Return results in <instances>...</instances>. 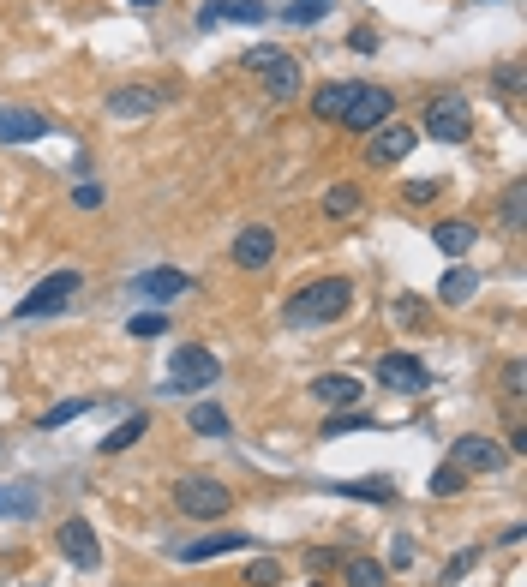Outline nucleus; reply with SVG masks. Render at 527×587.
Returning <instances> with one entry per match:
<instances>
[{"mask_svg": "<svg viewBox=\"0 0 527 587\" xmlns=\"http://www.w3.org/2000/svg\"><path fill=\"white\" fill-rule=\"evenodd\" d=\"M348 312H354V282L348 276H318V282H306L282 300V318L294 330H324V324H342Z\"/></svg>", "mask_w": 527, "mask_h": 587, "instance_id": "obj_1", "label": "nucleus"}, {"mask_svg": "<svg viewBox=\"0 0 527 587\" xmlns=\"http://www.w3.org/2000/svg\"><path fill=\"white\" fill-rule=\"evenodd\" d=\"M168 498H174V510H180L186 522H222V516L234 510V486H222V480H210V474H180V480L168 486Z\"/></svg>", "mask_w": 527, "mask_h": 587, "instance_id": "obj_2", "label": "nucleus"}, {"mask_svg": "<svg viewBox=\"0 0 527 587\" xmlns=\"http://www.w3.org/2000/svg\"><path fill=\"white\" fill-rule=\"evenodd\" d=\"M420 132H426V138H438V144H468V138H474V102H468L462 90L432 96V102H426V114H420Z\"/></svg>", "mask_w": 527, "mask_h": 587, "instance_id": "obj_3", "label": "nucleus"}, {"mask_svg": "<svg viewBox=\"0 0 527 587\" xmlns=\"http://www.w3.org/2000/svg\"><path fill=\"white\" fill-rule=\"evenodd\" d=\"M222 378V360L204 348V342H180L174 348V366H168V396H198V390H210Z\"/></svg>", "mask_w": 527, "mask_h": 587, "instance_id": "obj_4", "label": "nucleus"}, {"mask_svg": "<svg viewBox=\"0 0 527 587\" xmlns=\"http://www.w3.org/2000/svg\"><path fill=\"white\" fill-rule=\"evenodd\" d=\"M78 288H84V276H78V270H54V276H42V282H36V288L12 306V318H18V324H36V318H48V312H66Z\"/></svg>", "mask_w": 527, "mask_h": 587, "instance_id": "obj_5", "label": "nucleus"}, {"mask_svg": "<svg viewBox=\"0 0 527 587\" xmlns=\"http://www.w3.org/2000/svg\"><path fill=\"white\" fill-rule=\"evenodd\" d=\"M384 120H396V96L390 84H348V108H342V126L348 132H378Z\"/></svg>", "mask_w": 527, "mask_h": 587, "instance_id": "obj_6", "label": "nucleus"}, {"mask_svg": "<svg viewBox=\"0 0 527 587\" xmlns=\"http://www.w3.org/2000/svg\"><path fill=\"white\" fill-rule=\"evenodd\" d=\"M372 378H378V384H384L390 396H426V390H432V366H426L420 354H402V348L378 354Z\"/></svg>", "mask_w": 527, "mask_h": 587, "instance_id": "obj_7", "label": "nucleus"}, {"mask_svg": "<svg viewBox=\"0 0 527 587\" xmlns=\"http://www.w3.org/2000/svg\"><path fill=\"white\" fill-rule=\"evenodd\" d=\"M276 252H282L276 228H270V222H246V228L234 234V246H228V264L258 276V270H270V264H276Z\"/></svg>", "mask_w": 527, "mask_h": 587, "instance_id": "obj_8", "label": "nucleus"}, {"mask_svg": "<svg viewBox=\"0 0 527 587\" xmlns=\"http://www.w3.org/2000/svg\"><path fill=\"white\" fill-rule=\"evenodd\" d=\"M414 144H420V132L414 126H402V120H384L378 132H366V168H396V162H408L414 156Z\"/></svg>", "mask_w": 527, "mask_h": 587, "instance_id": "obj_9", "label": "nucleus"}, {"mask_svg": "<svg viewBox=\"0 0 527 587\" xmlns=\"http://www.w3.org/2000/svg\"><path fill=\"white\" fill-rule=\"evenodd\" d=\"M54 546H60V558H66L72 570H102V534H96L84 516H66V522L54 528Z\"/></svg>", "mask_w": 527, "mask_h": 587, "instance_id": "obj_10", "label": "nucleus"}, {"mask_svg": "<svg viewBox=\"0 0 527 587\" xmlns=\"http://www.w3.org/2000/svg\"><path fill=\"white\" fill-rule=\"evenodd\" d=\"M48 132H54L48 114H36V108H24V102H0V144H6V150L36 144V138H48Z\"/></svg>", "mask_w": 527, "mask_h": 587, "instance_id": "obj_11", "label": "nucleus"}, {"mask_svg": "<svg viewBox=\"0 0 527 587\" xmlns=\"http://www.w3.org/2000/svg\"><path fill=\"white\" fill-rule=\"evenodd\" d=\"M264 96H270V102H300V96H306V66H300V54H282V48H276V60L264 66Z\"/></svg>", "mask_w": 527, "mask_h": 587, "instance_id": "obj_12", "label": "nucleus"}, {"mask_svg": "<svg viewBox=\"0 0 527 587\" xmlns=\"http://www.w3.org/2000/svg\"><path fill=\"white\" fill-rule=\"evenodd\" d=\"M156 102H162V90H156V84H114V90L102 96V108H108L114 120H150V114H156Z\"/></svg>", "mask_w": 527, "mask_h": 587, "instance_id": "obj_13", "label": "nucleus"}, {"mask_svg": "<svg viewBox=\"0 0 527 587\" xmlns=\"http://www.w3.org/2000/svg\"><path fill=\"white\" fill-rule=\"evenodd\" d=\"M450 462H456L462 474H498V468H504V444H492V438L468 432V438H456V444H450Z\"/></svg>", "mask_w": 527, "mask_h": 587, "instance_id": "obj_14", "label": "nucleus"}, {"mask_svg": "<svg viewBox=\"0 0 527 587\" xmlns=\"http://www.w3.org/2000/svg\"><path fill=\"white\" fill-rule=\"evenodd\" d=\"M312 402H324V408L342 414V408H360V402H366V384H360L354 372H318V378H312Z\"/></svg>", "mask_w": 527, "mask_h": 587, "instance_id": "obj_15", "label": "nucleus"}, {"mask_svg": "<svg viewBox=\"0 0 527 587\" xmlns=\"http://www.w3.org/2000/svg\"><path fill=\"white\" fill-rule=\"evenodd\" d=\"M228 552H252V534H204V540H180V546H174V564H210V558H228Z\"/></svg>", "mask_w": 527, "mask_h": 587, "instance_id": "obj_16", "label": "nucleus"}, {"mask_svg": "<svg viewBox=\"0 0 527 587\" xmlns=\"http://www.w3.org/2000/svg\"><path fill=\"white\" fill-rule=\"evenodd\" d=\"M432 246H438L444 258H456V264H462V258H468V252L480 246V228H474L468 216H444V222L432 228Z\"/></svg>", "mask_w": 527, "mask_h": 587, "instance_id": "obj_17", "label": "nucleus"}, {"mask_svg": "<svg viewBox=\"0 0 527 587\" xmlns=\"http://www.w3.org/2000/svg\"><path fill=\"white\" fill-rule=\"evenodd\" d=\"M192 288H198V282H192L186 270H168V264H162V270H144V276L132 282V294H144V300H156V306H162V300H180V294H192Z\"/></svg>", "mask_w": 527, "mask_h": 587, "instance_id": "obj_18", "label": "nucleus"}, {"mask_svg": "<svg viewBox=\"0 0 527 587\" xmlns=\"http://www.w3.org/2000/svg\"><path fill=\"white\" fill-rule=\"evenodd\" d=\"M318 210H324L330 222H354V216L366 210V192H360V180H330V186H324V198H318Z\"/></svg>", "mask_w": 527, "mask_h": 587, "instance_id": "obj_19", "label": "nucleus"}, {"mask_svg": "<svg viewBox=\"0 0 527 587\" xmlns=\"http://www.w3.org/2000/svg\"><path fill=\"white\" fill-rule=\"evenodd\" d=\"M144 432H150V414L138 408V414H126V420H120V426H114L108 438H96V456H126V450H132V444H138Z\"/></svg>", "mask_w": 527, "mask_h": 587, "instance_id": "obj_20", "label": "nucleus"}, {"mask_svg": "<svg viewBox=\"0 0 527 587\" xmlns=\"http://www.w3.org/2000/svg\"><path fill=\"white\" fill-rule=\"evenodd\" d=\"M324 492L354 498V504H396V480H330Z\"/></svg>", "mask_w": 527, "mask_h": 587, "instance_id": "obj_21", "label": "nucleus"}, {"mask_svg": "<svg viewBox=\"0 0 527 587\" xmlns=\"http://www.w3.org/2000/svg\"><path fill=\"white\" fill-rule=\"evenodd\" d=\"M474 294H480V270H474V264H456V270L438 282V306H468Z\"/></svg>", "mask_w": 527, "mask_h": 587, "instance_id": "obj_22", "label": "nucleus"}, {"mask_svg": "<svg viewBox=\"0 0 527 587\" xmlns=\"http://www.w3.org/2000/svg\"><path fill=\"white\" fill-rule=\"evenodd\" d=\"M336 570H342V587H390V570H384L378 558H366V552H354V558H342Z\"/></svg>", "mask_w": 527, "mask_h": 587, "instance_id": "obj_23", "label": "nucleus"}, {"mask_svg": "<svg viewBox=\"0 0 527 587\" xmlns=\"http://www.w3.org/2000/svg\"><path fill=\"white\" fill-rule=\"evenodd\" d=\"M186 432H198V438H228L234 420H228L216 402H192V408H186Z\"/></svg>", "mask_w": 527, "mask_h": 587, "instance_id": "obj_24", "label": "nucleus"}, {"mask_svg": "<svg viewBox=\"0 0 527 587\" xmlns=\"http://www.w3.org/2000/svg\"><path fill=\"white\" fill-rule=\"evenodd\" d=\"M42 510V492L24 480V486H0V516H12V522H30Z\"/></svg>", "mask_w": 527, "mask_h": 587, "instance_id": "obj_25", "label": "nucleus"}, {"mask_svg": "<svg viewBox=\"0 0 527 587\" xmlns=\"http://www.w3.org/2000/svg\"><path fill=\"white\" fill-rule=\"evenodd\" d=\"M342 108H348V84L342 78H330V84L312 90V120H342Z\"/></svg>", "mask_w": 527, "mask_h": 587, "instance_id": "obj_26", "label": "nucleus"}, {"mask_svg": "<svg viewBox=\"0 0 527 587\" xmlns=\"http://www.w3.org/2000/svg\"><path fill=\"white\" fill-rule=\"evenodd\" d=\"M330 6H336V0H288V6H282V24H294V30L324 24V18H330Z\"/></svg>", "mask_w": 527, "mask_h": 587, "instance_id": "obj_27", "label": "nucleus"}, {"mask_svg": "<svg viewBox=\"0 0 527 587\" xmlns=\"http://www.w3.org/2000/svg\"><path fill=\"white\" fill-rule=\"evenodd\" d=\"M426 492H432V498H462V492H468V474H462L456 462H444V468H432Z\"/></svg>", "mask_w": 527, "mask_h": 587, "instance_id": "obj_28", "label": "nucleus"}, {"mask_svg": "<svg viewBox=\"0 0 527 587\" xmlns=\"http://www.w3.org/2000/svg\"><path fill=\"white\" fill-rule=\"evenodd\" d=\"M492 78H498V90H504V108L516 114V108H522V60H504Z\"/></svg>", "mask_w": 527, "mask_h": 587, "instance_id": "obj_29", "label": "nucleus"}, {"mask_svg": "<svg viewBox=\"0 0 527 587\" xmlns=\"http://www.w3.org/2000/svg\"><path fill=\"white\" fill-rule=\"evenodd\" d=\"M366 426H378L372 414H360V408H342V414H330L324 420V438H342V432H366Z\"/></svg>", "mask_w": 527, "mask_h": 587, "instance_id": "obj_30", "label": "nucleus"}, {"mask_svg": "<svg viewBox=\"0 0 527 587\" xmlns=\"http://www.w3.org/2000/svg\"><path fill=\"white\" fill-rule=\"evenodd\" d=\"M102 204H108V186H102V180H78V186H72V210L90 216V210H102Z\"/></svg>", "mask_w": 527, "mask_h": 587, "instance_id": "obj_31", "label": "nucleus"}, {"mask_svg": "<svg viewBox=\"0 0 527 587\" xmlns=\"http://www.w3.org/2000/svg\"><path fill=\"white\" fill-rule=\"evenodd\" d=\"M78 414H90V402H84V396H78V402H60V408H48V414H42V432H60V426H72Z\"/></svg>", "mask_w": 527, "mask_h": 587, "instance_id": "obj_32", "label": "nucleus"}, {"mask_svg": "<svg viewBox=\"0 0 527 587\" xmlns=\"http://www.w3.org/2000/svg\"><path fill=\"white\" fill-rule=\"evenodd\" d=\"M474 564H480V546H462V552H456V558L444 564V576H438V582H444V587H456L462 576H468V570H474Z\"/></svg>", "mask_w": 527, "mask_h": 587, "instance_id": "obj_33", "label": "nucleus"}, {"mask_svg": "<svg viewBox=\"0 0 527 587\" xmlns=\"http://www.w3.org/2000/svg\"><path fill=\"white\" fill-rule=\"evenodd\" d=\"M126 336H138V342H150V336H168V318H162V312H138V318L126 324Z\"/></svg>", "mask_w": 527, "mask_h": 587, "instance_id": "obj_34", "label": "nucleus"}, {"mask_svg": "<svg viewBox=\"0 0 527 587\" xmlns=\"http://www.w3.org/2000/svg\"><path fill=\"white\" fill-rule=\"evenodd\" d=\"M498 384H504V396H510V402H522V396H527V366H522V360H504V378H498Z\"/></svg>", "mask_w": 527, "mask_h": 587, "instance_id": "obj_35", "label": "nucleus"}, {"mask_svg": "<svg viewBox=\"0 0 527 587\" xmlns=\"http://www.w3.org/2000/svg\"><path fill=\"white\" fill-rule=\"evenodd\" d=\"M402 204H414V210L438 204V180H408V186H402Z\"/></svg>", "mask_w": 527, "mask_h": 587, "instance_id": "obj_36", "label": "nucleus"}, {"mask_svg": "<svg viewBox=\"0 0 527 587\" xmlns=\"http://www.w3.org/2000/svg\"><path fill=\"white\" fill-rule=\"evenodd\" d=\"M390 312H396V324H426V300H414V294L390 300Z\"/></svg>", "mask_w": 527, "mask_h": 587, "instance_id": "obj_37", "label": "nucleus"}, {"mask_svg": "<svg viewBox=\"0 0 527 587\" xmlns=\"http://www.w3.org/2000/svg\"><path fill=\"white\" fill-rule=\"evenodd\" d=\"M522 198H527V186H522V180H516V186L504 192V222H510L516 234H522Z\"/></svg>", "mask_w": 527, "mask_h": 587, "instance_id": "obj_38", "label": "nucleus"}, {"mask_svg": "<svg viewBox=\"0 0 527 587\" xmlns=\"http://www.w3.org/2000/svg\"><path fill=\"white\" fill-rule=\"evenodd\" d=\"M246 582H252V587H276V582H282V564H270V558H264V564H252V570H246Z\"/></svg>", "mask_w": 527, "mask_h": 587, "instance_id": "obj_39", "label": "nucleus"}, {"mask_svg": "<svg viewBox=\"0 0 527 587\" xmlns=\"http://www.w3.org/2000/svg\"><path fill=\"white\" fill-rule=\"evenodd\" d=\"M336 564H342L336 546H312V552H306V570H336Z\"/></svg>", "mask_w": 527, "mask_h": 587, "instance_id": "obj_40", "label": "nucleus"}, {"mask_svg": "<svg viewBox=\"0 0 527 587\" xmlns=\"http://www.w3.org/2000/svg\"><path fill=\"white\" fill-rule=\"evenodd\" d=\"M348 48H354V54H378V30H366V24H360V30L348 36Z\"/></svg>", "mask_w": 527, "mask_h": 587, "instance_id": "obj_41", "label": "nucleus"}, {"mask_svg": "<svg viewBox=\"0 0 527 587\" xmlns=\"http://www.w3.org/2000/svg\"><path fill=\"white\" fill-rule=\"evenodd\" d=\"M270 60H276V48H246V54H240V66H252V72H264Z\"/></svg>", "mask_w": 527, "mask_h": 587, "instance_id": "obj_42", "label": "nucleus"}, {"mask_svg": "<svg viewBox=\"0 0 527 587\" xmlns=\"http://www.w3.org/2000/svg\"><path fill=\"white\" fill-rule=\"evenodd\" d=\"M504 456H527V426H510V444H504Z\"/></svg>", "mask_w": 527, "mask_h": 587, "instance_id": "obj_43", "label": "nucleus"}, {"mask_svg": "<svg viewBox=\"0 0 527 587\" xmlns=\"http://www.w3.org/2000/svg\"><path fill=\"white\" fill-rule=\"evenodd\" d=\"M126 6H162V0H126Z\"/></svg>", "mask_w": 527, "mask_h": 587, "instance_id": "obj_44", "label": "nucleus"}, {"mask_svg": "<svg viewBox=\"0 0 527 587\" xmlns=\"http://www.w3.org/2000/svg\"><path fill=\"white\" fill-rule=\"evenodd\" d=\"M0 456H6V438H0Z\"/></svg>", "mask_w": 527, "mask_h": 587, "instance_id": "obj_45", "label": "nucleus"}, {"mask_svg": "<svg viewBox=\"0 0 527 587\" xmlns=\"http://www.w3.org/2000/svg\"><path fill=\"white\" fill-rule=\"evenodd\" d=\"M312 587H324V582H312Z\"/></svg>", "mask_w": 527, "mask_h": 587, "instance_id": "obj_46", "label": "nucleus"}]
</instances>
